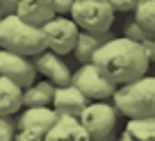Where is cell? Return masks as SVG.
I'll return each instance as SVG.
<instances>
[{"label":"cell","mask_w":155,"mask_h":141,"mask_svg":"<svg viewBox=\"0 0 155 141\" xmlns=\"http://www.w3.org/2000/svg\"><path fill=\"white\" fill-rule=\"evenodd\" d=\"M16 14L32 25H41L50 16H55V7L53 0H18Z\"/></svg>","instance_id":"14"},{"label":"cell","mask_w":155,"mask_h":141,"mask_svg":"<svg viewBox=\"0 0 155 141\" xmlns=\"http://www.w3.org/2000/svg\"><path fill=\"white\" fill-rule=\"evenodd\" d=\"M0 18H2V11H0Z\"/></svg>","instance_id":"26"},{"label":"cell","mask_w":155,"mask_h":141,"mask_svg":"<svg viewBox=\"0 0 155 141\" xmlns=\"http://www.w3.org/2000/svg\"><path fill=\"white\" fill-rule=\"evenodd\" d=\"M112 37H114L112 30H107V32H103V34H91V32H84V30H78V37H75V43H73L71 53L75 55V59L80 64L82 62H91L96 48L103 43V41L112 39Z\"/></svg>","instance_id":"12"},{"label":"cell","mask_w":155,"mask_h":141,"mask_svg":"<svg viewBox=\"0 0 155 141\" xmlns=\"http://www.w3.org/2000/svg\"><path fill=\"white\" fill-rule=\"evenodd\" d=\"M16 123L9 118V114H0V141H9L14 139Z\"/></svg>","instance_id":"20"},{"label":"cell","mask_w":155,"mask_h":141,"mask_svg":"<svg viewBox=\"0 0 155 141\" xmlns=\"http://www.w3.org/2000/svg\"><path fill=\"white\" fill-rule=\"evenodd\" d=\"M132 11H135V18L132 21L148 37H155V0H137Z\"/></svg>","instance_id":"17"},{"label":"cell","mask_w":155,"mask_h":141,"mask_svg":"<svg viewBox=\"0 0 155 141\" xmlns=\"http://www.w3.org/2000/svg\"><path fill=\"white\" fill-rule=\"evenodd\" d=\"M46 130L44 127H18L14 132V139L18 141H37V139H44Z\"/></svg>","instance_id":"19"},{"label":"cell","mask_w":155,"mask_h":141,"mask_svg":"<svg viewBox=\"0 0 155 141\" xmlns=\"http://www.w3.org/2000/svg\"><path fill=\"white\" fill-rule=\"evenodd\" d=\"M71 82L75 84L89 100H107L116 84L110 82L91 62H82L78 71H71Z\"/></svg>","instance_id":"7"},{"label":"cell","mask_w":155,"mask_h":141,"mask_svg":"<svg viewBox=\"0 0 155 141\" xmlns=\"http://www.w3.org/2000/svg\"><path fill=\"white\" fill-rule=\"evenodd\" d=\"M0 75L9 78L21 89L37 80V71H34L32 59L28 55H18V53H12V50H5V48H0Z\"/></svg>","instance_id":"8"},{"label":"cell","mask_w":155,"mask_h":141,"mask_svg":"<svg viewBox=\"0 0 155 141\" xmlns=\"http://www.w3.org/2000/svg\"><path fill=\"white\" fill-rule=\"evenodd\" d=\"M105 2L114 11H132V7H135L137 0H105Z\"/></svg>","instance_id":"22"},{"label":"cell","mask_w":155,"mask_h":141,"mask_svg":"<svg viewBox=\"0 0 155 141\" xmlns=\"http://www.w3.org/2000/svg\"><path fill=\"white\" fill-rule=\"evenodd\" d=\"M55 116H57V112L50 105H30L16 116L14 123H16V130L18 127H44L46 130L55 121Z\"/></svg>","instance_id":"13"},{"label":"cell","mask_w":155,"mask_h":141,"mask_svg":"<svg viewBox=\"0 0 155 141\" xmlns=\"http://www.w3.org/2000/svg\"><path fill=\"white\" fill-rule=\"evenodd\" d=\"M89 102V98L84 96L80 89L75 87L73 82H66V84H59L55 87L53 91V100H50V107L55 109L57 114H78L82 112V107Z\"/></svg>","instance_id":"11"},{"label":"cell","mask_w":155,"mask_h":141,"mask_svg":"<svg viewBox=\"0 0 155 141\" xmlns=\"http://www.w3.org/2000/svg\"><path fill=\"white\" fill-rule=\"evenodd\" d=\"M30 59H32V64H34V71L41 73L48 82H53L55 87L71 82V68L64 62V55H57V53H53V50L44 48V50H39L37 55H32Z\"/></svg>","instance_id":"9"},{"label":"cell","mask_w":155,"mask_h":141,"mask_svg":"<svg viewBox=\"0 0 155 141\" xmlns=\"http://www.w3.org/2000/svg\"><path fill=\"white\" fill-rule=\"evenodd\" d=\"M0 48L32 57L39 50L46 48L44 32L39 25L23 21L16 11L2 14V18H0Z\"/></svg>","instance_id":"3"},{"label":"cell","mask_w":155,"mask_h":141,"mask_svg":"<svg viewBox=\"0 0 155 141\" xmlns=\"http://www.w3.org/2000/svg\"><path fill=\"white\" fill-rule=\"evenodd\" d=\"M39 27L44 32V41L48 50H53L57 55H68L73 50V43H75V37H78V25L71 21V16L55 14L48 21H44Z\"/></svg>","instance_id":"6"},{"label":"cell","mask_w":155,"mask_h":141,"mask_svg":"<svg viewBox=\"0 0 155 141\" xmlns=\"http://www.w3.org/2000/svg\"><path fill=\"white\" fill-rule=\"evenodd\" d=\"M116 11L107 5L105 0H73L68 16L78 25V30L91 34H103L107 30H112Z\"/></svg>","instance_id":"4"},{"label":"cell","mask_w":155,"mask_h":141,"mask_svg":"<svg viewBox=\"0 0 155 141\" xmlns=\"http://www.w3.org/2000/svg\"><path fill=\"white\" fill-rule=\"evenodd\" d=\"M71 2H73V0H53L55 14H68V9H71Z\"/></svg>","instance_id":"24"},{"label":"cell","mask_w":155,"mask_h":141,"mask_svg":"<svg viewBox=\"0 0 155 141\" xmlns=\"http://www.w3.org/2000/svg\"><path fill=\"white\" fill-rule=\"evenodd\" d=\"M21 91L23 89L9 78L0 75V114H16L23 105H21Z\"/></svg>","instance_id":"16"},{"label":"cell","mask_w":155,"mask_h":141,"mask_svg":"<svg viewBox=\"0 0 155 141\" xmlns=\"http://www.w3.org/2000/svg\"><path fill=\"white\" fill-rule=\"evenodd\" d=\"M126 132L130 134V139H141V141L155 139L153 116H130V121H128V125H126Z\"/></svg>","instance_id":"18"},{"label":"cell","mask_w":155,"mask_h":141,"mask_svg":"<svg viewBox=\"0 0 155 141\" xmlns=\"http://www.w3.org/2000/svg\"><path fill=\"white\" fill-rule=\"evenodd\" d=\"M46 141H59V139H66V141H87L89 134L87 130L82 127L80 118L73 116V114H57L55 121L46 127Z\"/></svg>","instance_id":"10"},{"label":"cell","mask_w":155,"mask_h":141,"mask_svg":"<svg viewBox=\"0 0 155 141\" xmlns=\"http://www.w3.org/2000/svg\"><path fill=\"white\" fill-rule=\"evenodd\" d=\"M112 105L119 114L130 116H155V78L148 73L135 80L116 84L112 91Z\"/></svg>","instance_id":"2"},{"label":"cell","mask_w":155,"mask_h":141,"mask_svg":"<svg viewBox=\"0 0 155 141\" xmlns=\"http://www.w3.org/2000/svg\"><path fill=\"white\" fill-rule=\"evenodd\" d=\"M53 91H55V84L48 82L46 78L41 82L34 80L28 87H23V91H21V105L23 107H30V105H50Z\"/></svg>","instance_id":"15"},{"label":"cell","mask_w":155,"mask_h":141,"mask_svg":"<svg viewBox=\"0 0 155 141\" xmlns=\"http://www.w3.org/2000/svg\"><path fill=\"white\" fill-rule=\"evenodd\" d=\"M91 64L105 75L110 82L121 84L128 80H135L148 71L150 59L141 50L139 41H132L128 37H112L103 41L91 57Z\"/></svg>","instance_id":"1"},{"label":"cell","mask_w":155,"mask_h":141,"mask_svg":"<svg viewBox=\"0 0 155 141\" xmlns=\"http://www.w3.org/2000/svg\"><path fill=\"white\" fill-rule=\"evenodd\" d=\"M123 37H128V39H132V41H144L148 34H146L135 21H130V23H126V27H123Z\"/></svg>","instance_id":"21"},{"label":"cell","mask_w":155,"mask_h":141,"mask_svg":"<svg viewBox=\"0 0 155 141\" xmlns=\"http://www.w3.org/2000/svg\"><path fill=\"white\" fill-rule=\"evenodd\" d=\"M116 107L107 100H89L78 114L89 139H110L116 125Z\"/></svg>","instance_id":"5"},{"label":"cell","mask_w":155,"mask_h":141,"mask_svg":"<svg viewBox=\"0 0 155 141\" xmlns=\"http://www.w3.org/2000/svg\"><path fill=\"white\" fill-rule=\"evenodd\" d=\"M139 43H141V50L146 53V57L153 59L155 57V37H146V39L139 41Z\"/></svg>","instance_id":"23"},{"label":"cell","mask_w":155,"mask_h":141,"mask_svg":"<svg viewBox=\"0 0 155 141\" xmlns=\"http://www.w3.org/2000/svg\"><path fill=\"white\" fill-rule=\"evenodd\" d=\"M16 5H18V0H0V11L12 14V11H16Z\"/></svg>","instance_id":"25"}]
</instances>
